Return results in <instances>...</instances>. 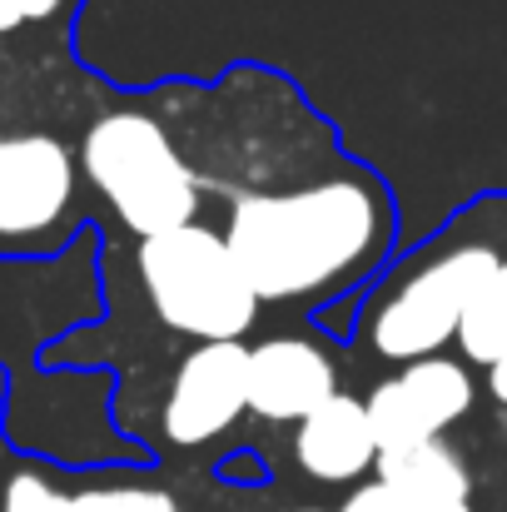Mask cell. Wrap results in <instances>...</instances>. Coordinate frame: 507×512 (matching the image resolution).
Masks as SVG:
<instances>
[{"mask_svg": "<svg viewBox=\"0 0 507 512\" xmlns=\"http://www.w3.org/2000/svg\"><path fill=\"white\" fill-rule=\"evenodd\" d=\"M224 239L259 299H309L373 259L383 239V204L363 179L244 194L229 209Z\"/></svg>", "mask_w": 507, "mask_h": 512, "instance_id": "obj_1", "label": "cell"}, {"mask_svg": "<svg viewBox=\"0 0 507 512\" xmlns=\"http://www.w3.org/2000/svg\"><path fill=\"white\" fill-rule=\"evenodd\" d=\"M135 269L150 309L174 334L199 343H234L259 319V294L234 259L229 239L204 224H179L169 234L140 239Z\"/></svg>", "mask_w": 507, "mask_h": 512, "instance_id": "obj_2", "label": "cell"}, {"mask_svg": "<svg viewBox=\"0 0 507 512\" xmlns=\"http://www.w3.org/2000/svg\"><path fill=\"white\" fill-rule=\"evenodd\" d=\"M80 170L115 209V219L140 239L194 224L199 179L174 150L165 125L140 110H115L95 120L80 145Z\"/></svg>", "mask_w": 507, "mask_h": 512, "instance_id": "obj_3", "label": "cell"}, {"mask_svg": "<svg viewBox=\"0 0 507 512\" xmlns=\"http://www.w3.org/2000/svg\"><path fill=\"white\" fill-rule=\"evenodd\" d=\"M498 264H503L498 249L463 244V249H448L443 259H433L428 269H418L393 299H383L373 309V324H368L373 348L393 363L433 358L448 339H458L468 304L498 274Z\"/></svg>", "mask_w": 507, "mask_h": 512, "instance_id": "obj_4", "label": "cell"}, {"mask_svg": "<svg viewBox=\"0 0 507 512\" xmlns=\"http://www.w3.org/2000/svg\"><path fill=\"white\" fill-rule=\"evenodd\" d=\"M368 428L378 443V458H398L408 448H423L433 438H443L458 418H468L473 408V378L463 363L453 358H418L403 373L383 378L368 398Z\"/></svg>", "mask_w": 507, "mask_h": 512, "instance_id": "obj_5", "label": "cell"}, {"mask_svg": "<svg viewBox=\"0 0 507 512\" xmlns=\"http://www.w3.org/2000/svg\"><path fill=\"white\" fill-rule=\"evenodd\" d=\"M249 413V348L199 343L179 358L165 393V438L174 448H199L229 433Z\"/></svg>", "mask_w": 507, "mask_h": 512, "instance_id": "obj_6", "label": "cell"}, {"mask_svg": "<svg viewBox=\"0 0 507 512\" xmlns=\"http://www.w3.org/2000/svg\"><path fill=\"white\" fill-rule=\"evenodd\" d=\"M75 204V160L55 135H0V244H35Z\"/></svg>", "mask_w": 507, "mask_h": 512, "instance_id": "obj_7", "label": "cell"}, {"mask_svg": "<svg viewBox=\"0 0 507 512\" xmlns=\"http://www.w3.org/2000/svg\"><path fill=\"white\" fill-rule=\"evenodd\" d=\"M338 393L334 358L309 339H269L249 348V413L269 423H304Z\"/></svg>", "mask_w": 507, "mask_h": 512, "instance_id": "obj_8", "label": "cell"}, {"mask_svg": "<svg viewBox=\"0 0 507 512\" xmlns=\"http://www.w3.org/2000/svg\"><path fill=\"white\" fill-rule=\"evenodd\" d=\"M294 463L319 483H353L368 468H378V443L363 398L334 393L324 408H314L294 433Z\"/></svg>", "mask_w": 507, "mask_h": 512, "instance_id": "obj_9", "label": "cell"}, {"mask_svg": "<svg viewBox=\"0 0 507 512\" xmlns=\"http://www.w3.org/2000/svg\"><path fill=\"white\" fill-rule=\"evenodd\" d=\"M378 483L388 488L393 512H473V473L443 438L378 458Z\"/></svg>", "mask_w": 507, "mask_h": 512, "instance_id": "obj_10", "label": "cell"}, {"mask_svg": "<svg viewBox=\"0 0 507 512\" xmlns=\"http://www.w3.org/2000/svg\"><path fill=\"white\" fill-rule=\"evenodd\" d=\"M458 343L473 363H498L507 353V264H498V274L468 304V314L458 324Z\"/></svg>", "mask_w": 507, "mask_h": 512, "instance_id": "obj_11", "label": "cell"}, {"mask_svg": "<svg viewBox=\"0 0 507 512\" xmlns=\"http://www.w3.org/2000/svg\"><path fill=\"white\" fill-rule=\"evenodd\" d=\"M75 512H179V503L169 493H160V488L120 483V488H85V493H75Z\"/></svg>", "mask_w": 507, "mask_h": 512, "instance_id": "obj_12", "label": "cell"}, {"mask_svg": "<svg viewBox=\"0 0 507 512\" xmlns=\"http://www.w3.org/2000/svg\"><path fill=\"white\" fill-rule=\"evenodd\" d=\"M0 512H75V493H60L50 478L40 473H15L5 483Z\"/></svg>", "mask_w": 507, "mask_h": 512, "instance_id": "obj_13", "label": "cell"}, {"mask_svg": "<svg viewBox=\"0 0 507 512\" xmlns=\"http://www.w3.org/2000/svg\"><path fill=\"white\" fill-rule=\"evenodd\" d=\"M65 0H0V35L5 30H20V25H35V20H50Z\"/></svg>", "mask_w": 507, "mask_h": 512, "instance_id": "obj_14", "label": "cell"}, {"mask_svg": "<svg viewBox=\"0 0 507 512\" xmlns=\"http://www.w3.org/2000/svg\"><path fill=\"white\" fill-rule=\"evenodd\" d=\"M338 512H393V498H388L383 483H363V488L348 493V503H343Z\"/></svg>", "mask_w": 507, "mask_h": 512, "instance_id": "obj_15", "label": "cell"}, {"mask_svg": "<svg viewBox=\"0 0 507 512\" xmlns=\"http://www.w3.org/2000/svg\"><path fill=\"white\" fill-rule=\"evenodd\" d=\"M488 393L507 408V353L498 358V363H488Z\"/></svg>", "mask_w": 507, "mask_h": 512, "instance_id": "obj_16", "label": "cell"}, {"mask_svg": "<svg viewBox=\"0 0 507 512\" xmlns=\"http://www.w3.org/2000/svg\"><path fill=\"white\" fill-rule=\"evenodd\" d=\"M304 512H319V508H304Z\"/></svg>", "mask_w": 507, "mask_h": 512, "instance_id": "obj_17", "label": "cell"}, {"mask_svg": "<svg viewBox=\"0 0 507 512\" xmlns=\"http://www.w3.org/2000/svg\"><path fill=\"white\" fill-rule=\"evenodd\" d=\"M503 264H507V259H503Z\"/></svg>", "mask_w": 507, "mask_h": 512, "instance_id": "obj_18", "label": "cell"}]
</instances>
